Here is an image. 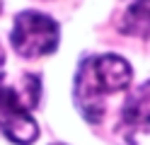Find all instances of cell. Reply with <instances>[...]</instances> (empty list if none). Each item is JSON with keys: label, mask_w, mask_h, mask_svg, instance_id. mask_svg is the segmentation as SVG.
Here are the masks:
<instances>
[{"label": "cell", "mask_w": 150, "mask_h": 145, "mask_svg": "<svg viewBox=\"0 0 150 145\" xmlns=\"http://www.w3.org/2000/svg\"><path fill=\"white\" fill-rule=\"evenodd\" d=\"M133 80V68L126 58L116 53L90 56L80 63L75 73V106L85 116V121L99 123L107 111V97L126 90Z\"/></svg>", "instance_id": "cell-1"}, {"label": "cell", "mask_w": 150, "mask_h": 145, "mask_svg": "<svg viewBox=\"0 0 150 145\" xmlns=\"http://www.w3.org/2000/svg\"><path fill=\"white\" fill-rule=\"evenodd\" d=\"M61 27L53 17L36 12V10H24L15 17L10 44L17 56L22 58H41L51 56L58 48Z\"/></svg>", "instance_id": "cell-2"}, {"label": "cell", "mask_w": 150, "mask_h": 145, "mask_svg": "<svg viewBox=\"0 0 150 145\" xmlns=\"http://www.w3.org/2000/svg\"><path fill=\"white\" fill-rule=\"evenodd\" d=\"M34 106L15 87H0V133L17 145H32L39 138V126L32 116Z\"/></svg>", "instance_id": "cell-3"}, {"label": "cell", "mask_w": 150, "mask_h": 145, "mask_svg": "<svg viewBox=\"0 0 150 145\" xmlns=\"http://www.w3.org/2000/svg\"><path fill=\"white\" fill-rule=\"evenodd\" d=\"M124 123L128 128H150V80L143 82L136 92L128 94V99L124 102Z\"/></svg>", "instance_id": "cell-4"}, {"label": "cell", "mask_w": 150, "mask_h": 145, "mask_svg": "<svg viewBox=\"0 0 150 145\" xmlns=\"http://www.w3.org/2000/svg\"><path fill=\"white\" fill-rule=\"evenodd\" d=\"M124 34H148L150 32V0H131L121 17Z\"/></svg>", "instance_id": "cell-5"}, {"label": "cell", "mask_w": 150, "mask_h": 145, "mask_svg": "<svg viewBox=\"0 0 150 145\" xmlns=\"http://www.w3.org/2000/svg\"><path fill=\"white\" fill-rule=\"evenodd\" d=\"M3 73H5V51H3V44H0V80H3Z\"/></svg>", "instance_id": "cell-6"}, {"label": "cell", "mask_w": 150, "mask_h": 145, "mask_svg": "<svg viewBox=\"0 0 150 145\" xmlns=\"http://www.w3.org/2000/svg\"><path fill=\"white\" fill-rule=\"evenodd\" d=\"M53 145H63V143H53Z\"/></svg>", "instance_id": "cell-7"}]
</instances>
